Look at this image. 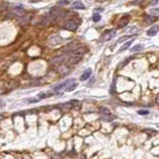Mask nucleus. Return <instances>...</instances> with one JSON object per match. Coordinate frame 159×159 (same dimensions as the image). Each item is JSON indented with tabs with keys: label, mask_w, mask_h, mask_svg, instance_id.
<instances>
[{
	"label": "nucleus",
	"mask_w": 159,
	"mask_h": 159,
	"mask_svg": "<svg viewBox=\"0 0 159 159\" xmlns=\"http://www.w3.org/2000/svg\"><path fill=\"white\" fill-rule=\"evenodd\" d=\"M88 52V48L87 47H83V46H79V47H77L76 49L74 50V51H72L70 53L72 54H78V55H81L83 56L85 53H87Z\"/></svg>",
	"instance_id": "7"
},
{
	"label": "nucleus",
	"mask_w": 159,
	"mask_h": 159,
	"mask_svg": "<svg viewBox=\"0 0 159 159\" xmlns=\"http://www.w3.org/2000/svg\"><path fill=\"white\" fill-rule=\"evenodd\" d=\"M77 87H78V84L74 83V82H72V84H69V85L65 88V90H66V91H68V92H70V91H72V90L76 89Z\"/></svg>",
	"instance_id": "15"
},
{
	"label": "nucleus",
	"mask_w": 159,
	"mask_h": 159,
	"mask_svg": "<svg viewBox=\"0 0 159 159\" xmlns=\"http://www.w3.org/2000/svg\"><path fill=\"white\" fill-rule=\"evenodd\" d=\"M92 20H93V22H98V21L100 20V14H93V16H92Z\"/></svg>",
	"instance_id": "19"
},
{
	"label": "nucleus",
	"mask_w": 159,
	"mask_h": 159,
	"mask_svg": "<svg viewBox=\"0 0 159 159\" xmlns=\"http://www.w3.org/2000/svg\"><path fill=\"white\" fill-rule=\"evenodd\" d=\"M4 91H5V90L3 89V88H0V94H2V93H4Z\"/></svg>",
	"instance_id": "25"
},
{
	"label": "nucleus",
	"mask_w": 159,
	"mask_h": 159,
	"mask_svg": "<svg viewBox=\"0 0 159 159\" xmlns=\"http://www.w3.org/2000/svg\"><path fill=\"white\" fill-rule=\"evenodd\" d=\"M65 61H66V56H60V57L54 58V59L51 61V64L53 66H55V67H57V66L65 63Z\"/></svg>",
	"instance_id": "4"
},
{
	"label": "nucleus",
	"mask_w": 159,
	"mask_h": 159,
	"mask_svg": "<svg viewBox=\"0 0 159 159\" xmlns=\"http://www.w3.org/2000/svg\"><path fill=\"white\" fill-rule=\"evenodd\" d=\"M72 7L77 8V9H84V8H85V5H84L82 2L76 1V2H74V4H72Z\"/></svg>",
	"instance_id": "14"
},
{
	"label": "nucleus",
	"mask_w": 159,
	"mask_h": 159,
	"mask_svg": "<svg viewBox=\"0 0 159 159\" xmlns=\"http://www.w3.org/2000/svg\"><path fill=\"white\" fill-rule=\"evenodd\" d=\"M150 14H151L152 17H155V18H157L159 16V10L158 8H153V9L150 10Z\"/></svg>",
	"instance_id": "16"
},
{
	"label": "nucleus",
	"mask_w": 159,
	"mask_h": 159,
	"mask_svg": "<svg viewBox=\"0 0 159 159\" xmlns=\"http://www.w3.org/2000/svg\"><path fill=\"white\" fill-rule=\"evenodd\" d=\"M6 7H7V3H6V2H4V1L0 2V12L3 10V9H5Z\"/></svg>",
	"instance_id": "20"
},
{
	"label": "nucleus",
	"mask_w": 159,
	"mask_h": 159,
	"mask_svg": "<svg viewBox=\"0 0 159 159\" xmlns=\"http://www.w3.org/2000/svg\"><path fill=\"white\" fill-rule=\"evenodd\" d=\"M29 21H30V16H25V17H19V21L18 22L20 23L21 25H27L29 23Z\"/></svg>",
	"instance_id": "9"
},
{
	"label": "nucleus",
	"mask_w": 159,
	"mask_h": 159,
	"mask_svg": "<svg viewBox=\"0 0 159 159\" xmlns=\"http://www.w3.org/2000/svg\"><path fill=\"white\" fill-rule=\"evenodd\" d=\"M143 131L146 133H150V134H151V133H156V131L154 130V129H144Z\"/></svg>",
	"instance_id": "22"
},
{
	"label": "nucleus",
	"mask_w": 159,
	"mask_h": 159,
	"mask_svg": "<svg viewBox=\"0 0 159 159\" xmlns=\"http://www.w3.org/2000/svg\"><path fill=\"white\" fill-rule=\"evenodd\" d=\"M129 37H131V35H126V36H123V37H121V38L119 39L118 41H117V43H122V41L126 40V39H127V38H129Z\"/></svg>",
	"instance_id": "21"
},
{
	"label": "nucleus",
	"mask_w": 159,
	"mask_h": 159,
	"mask_svg": "<svg viewBox=\"0 0 159 159\" xmlns=\"http://www.w3.org/2000/svg\"><path fill=\"white\" fill-rule=\"evenodd\" d=\"M129 21H130V16H129V14H126V16H124L120 21H119L118 27L119 28H124V27H126L127 25H128Z\"/></svg>",
	"instance_id": "6"
},
{
	"label": "nucleus",
	"mask_w": 159,
	"mask_h": 159,
	"mask_svg": "<svg viewBox=\"0 0 159 159\" xmlns=\"http://www.w3.org/2000/svg\"><path fill=\"white\" fill-rule=\"evenodd\" d=\"M99 113H100V115L103 117V118H108V117L111 116L110 110H108V108H103V106H101V108H99Z\"/></svg>",
	"instance_id": "8"
},
{
	"label": "nucleus",
	"mask_w": 159,
	"mask_h": 159,
	"mask_svg": "<svg viewBox=\"0 0 159 159\" xmlns=\"http://www.w3.org/2000/svg\"><path fill=\"white\" fill-rule=\"evenodd\" d=\"M91 72H92V70L90 69V68H88V69L81 76V78H80L81 79V81H86V80L89 79V77L91 76Z\"/></svg>",
	"instance_id": "12"
},
{
	"label": "nucleus",
	"mask_w": 159,
	"mask_h": 159,
	"mask_svg": "<svg viewBox=\"0 0 159 159\" xmlns=\"http://www.w3.org/2000/svg\"><path fill=\"white\" fill-rule=\"evenodd\" d=\"M115 35H116V30H106L102 33L101 38L100 39H101L102 41H108L110 40V39H112L113 37H115Z\"/></svg>",
	"instance_id": "3"
},
{
	"label": "nucleus",
	"mask_w": 159,
	"mask_h": 159,
	"mask_svg": "<svg viewBox=\"0 0 159 159\" xmlns=\"http://www.w3.org/2000/svg\"><path fill=\"white\" fill-rule=\"evenodd\" d=\"M157 32H158V26H153L148 30L147 34L149 35V36H154V35L157 34Z\"/></svg>",
	"instance_id": "11"
},
{
	"label": "nucleus",
	"mask_w": 159,
	"mask_h": 159,
	"mask_svg": "<svg viewBox=\"0 0 159 159\" xmlns=\"http://www.w3.org/2000/svg\"><path fill=\"white\" fill-rule=\"evenodd\" d=\"M141 50H143V46L137 45L135 47H133L132 49H131V52H137V51H141Z\"/></svg>",
	"instance_id": "18"
},
{
	"label": "nucleus",
	"mask_w": 159,
	"mask_h": 159,
	"mask_svg": "<svg viewBox=\"0 0 159 159\" xmlns=\"http://www.w3.org/2000/svg\"><path fill=\"white\" fill-rule=\"evenodd\" d=\"M72 82H74V79H70V80H67V81L63 82V83H62V84H60V85H58L57 87H55V89H54V91H55V92H57V93H59L60 91H62V90H63L64 88H66L68 85H69V84H72Z\"/></svg>",
	"instance_id": "5"
},
{
	"label": "nucleus",
	"mask_w": 159,
	"mask_h": 159,
	"mask_svg": "<svg viewBox=\"0 0 159 159\" xmlns=\"http://www.w3.org/2000/svg\"><path fill=\"white\" fill-rule=\"evenodd\" d=\"M65 4H68V0H63L59 2V5H65Z\"/></svg>",
	"instance_id": "23"
},
{
	"label": "nucleus",
	"mask_w": 159,
	"mask_h": 159,
	"mask_svg": "<svg viewBox=\"0 0 159 159\" xmlns=\"http://www.w3.org/2000/svg\"><path fill=\"white\" fill-rule=\"evenodd\" d=\"M60 108H62V110H70V108H74V102H72V101H69V102H66V103H62V104H60Z\"/></svg>",
	"instance_id": "10"
},
{
	"label": "nucleus",
	"mask_w": 159,
	"mask_h": 159,
	"mask_svg": "<svg viewBox=\"0 0 159 159\" xmlns=\"http://www.w3.org/2000/svg\"><path fill=\"white\" fill-rule=\"evenodd\" d=\"M133 43V39H131V40H129V41H126V43H124V45L122 46V47L120 48V50H119V52H123V51H125V50H127L129 47H130V45Z\"/></svg>",
	"instance_id": "13"
},
{
	"label": "nucleus",
	"mask_w": 159,
	"mask_h": 159,
	"mask_svg": "<svg viewBox=\"0 0 159 159\" xmlns=\"http://www.w3.org/2000/svg\"><path fill=\"white\" fill-rule=\"evenodd\" d=\"M80 23H81V22L77 23V21H74V20H69V21H67V22L64 23L63 27H64V29H67V30L76 31L77 29H78Z\"/></svg>",
	"instance_id": "2"
},
{
	"label": "nucleus",
	"mask_w": 159,
	"mask_h": 159,
	"mask_svg": "<svg viewBox=\"0 0 159 159\" xmlns=\"http://www.w3.org/2000/svg\"><path fill=\"white\" fill-rule=\"evenodd\" d=\"M146 18V21H147L148 23H153V22H155L156 20H157V19L155 18V17H149V16H146L145 17Z\"/></svg>",
	"instance_id": "17"
},
{
	"label": "nucleus",
	"mask_w": 159,
	"mask_h": 159,
	"mask_svg": "<svg viewBox=\"0 0 159 159\" xmlns=\"http://www.w3.org/2000/svg\"><path fill=\"white\" fill-rule=\"evenodd\" d=\"M25 14V10L22 7H17L14 9H12L7 16L5 17L6 19L8 18H19V17H22Z\"/></svg>",
	"instance_id": "1"
},
{
	"label": "nucleus",
	"mask_w": 159,
	"mask_h": 159,
	"mask_svg": "<svg viewBox=\"0 0 159 159\" xmlns=\"http://www.w3.org/2000/svg\"><path fill=\"white\" fill-rule=\"evenodd\" d=\"M139 114H141V115H147V114H149V112H147V111H139Z\"/></svg>",
	"instance_id": "24"
}]
</instances>
